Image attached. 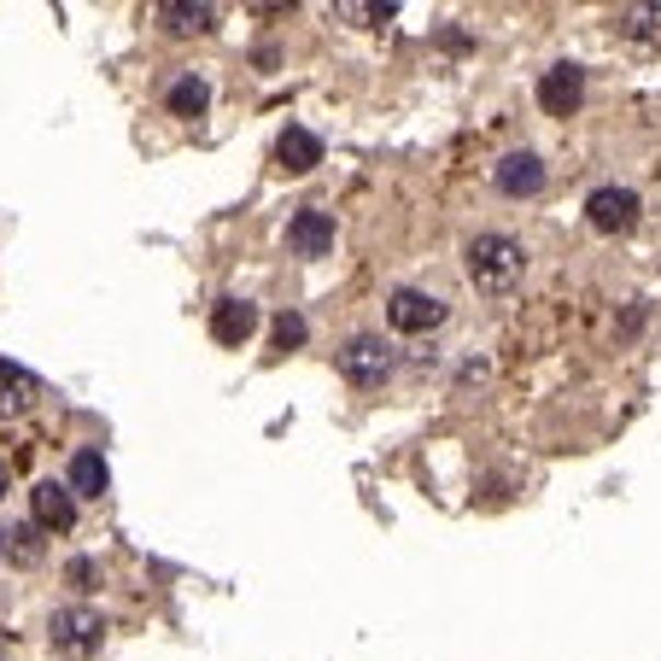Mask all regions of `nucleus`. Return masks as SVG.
Returning <instances> with one entry per match:
<instances>
[{"mask_svg": "<svg viewBox=\"0 0 661 661\" xmlns=\"http://www.w3.org/2000/svg\"><path fill=\"white\" fill-rule=\"evenodd\" d=\"M463 264H468V281L480 287V293H510V287L527 276V252H521L510 234H474Z\"/></svg>", "mask_w": 661, "mask_h": 661, "instance_id": "f257e3e1", "label": "nucleus"}, {"mask_svg": "<svg viewBox=\"0 0 661 661\" xmlns=\"http://www.w3.org/2000/svg\"><path fill=\"white\" fill-rule=\"evenodd\" d=\"M47 638H54V650L65 656H94L100 650V638H106V621L94 615V608H54V621H47Z\"/></svg>", "mask_w": 661, "mask_h": 661, "instance_id": "f03ea898", "label": "nucleus"}, {"mask_svg": "<svg viewBox=\"0 0 661 661\" xmlns=\"http://www.w3.org/2000/svg\"><path fill=\"white\" fill-rule=\"evenodd\" d=\"M340 375L351 386H381V381H393V351H386L375 334H358V340H346L340 346Z\"/></svg>", "mask_w": 661, "mask_h": 661, "instance_id": "7ed1b4c3", "label": "nucleus"}, {"mask_svg": "<svg viewBox=\"0 0 661 661\" xmlns=\"http://www.w3.org/2000/svg\"><path fill=\"white\" fill-rule=\"evenodd\" d=\"M638 194L633 188H598L585 199V217H591V229L598 234H633L638 229Z\"/></svg>", "mask_w": 661, "mask_h": 661, "instance_id": "20e7f679", "label": "nucleus"}, {"mask_svg": "<svg viewBox=\"0 0 661 661\" xmlns=\"http://www.w3.org/2000/svg\"><path fill=\"white\" fill-rule=\"evenodd\" d=\"M386 322H393L398 334H433L439 322H445V304L433 293H416V287H398V293L386 299Z\"/></svg>", "mask_w": 661, "mask_h": 661, "instance_id": "39448f33", "label": "nucleus"}, {"mask_svg": "<svg viewBox=\"0 0 661 661\" xmlns=\"http://www.w3.org/2000/svg\"><path fill=\"white\" fill-rule=\"evenodd\" d=\"M585 100V71L580 65H550L545 77H538V106H545L550 117H573Z\"/></svg>", "mask_w": 661, "mask_h": 661, "instance_id": "423d86ee", "label": "nucleus"}, {"mask_svg": "<svg viewBox=\"0 0 661 661\" xmlns=\"http://www.w3.org/2000/svg\"><path fill=\"white\" fill-rule=\"evenodd\" d=\"M30 515H36L42 533H71V527H77V498H71V486L36 480V491H30Z\"/></svg>", "mask_w": 661, "mask_h": 661, "instance_id": "0eeeda50", "label": "nucleus"}, {"mask_svg": "<svg viewBox=\"0 0 661 661\" xmlns=\"http://www.w3.org/2000/svg\"><path fill=\"white\" fill-rule=\"evenodd\" d=\"M287 246L299 252V258H328L334 252V217L328 211H299L293 223H287Z\"/></svg>", "mask_w": 661, "mask_h": 661, "instance_id": "6e6552de", "label": "nucleus"}, {"mask_svg": "<svg viewBox=\"0 0 661 661\" xmlns=\"http://www.w3.org/2000/svg\"><path fill=\"white\" fill-rule=\"evenodd\" d=\"M36 398H42V381L30 375L24 363L0 358V416H30V410H36Z\"/></svg>", "mask_w": 661, "mask_h": 661, "instance_id": "1a4fd4ad", "label": "nucleus"}, {"mask_svg": "<svg viewBox=\"0 0 661 661\" xmlns=\"http://www.w3.org/2000/svg\"><path fill=\"white\" fill-rule=\"evenodd\" d=\"M252 334H258V304L223 299V304L211 311V340H217V346H246Z\"/></svg>", "mask_w": 661, "mask_h": 661, "instance_id": "9d476101", "label": "nucleus"}, {"mask_svg": "<svg viewBox=\"0 0 661 661\" xmlns=\"http://www.w3.org/2000/svg\"><path fill=\"white\" fill-rule=\"evenodd\" d=\"M498 188L510 199H533L538 188H545V164H538L533 152H510V159L498 164Z\"/></svg>", "mask_w": 661, "mask_h": 661, "instance_id": "9b49d317", "label": "nucleus"}, {"mask_svg": "<svg viewBox=\"0 0 661 661\" xmlns=\"http://www.w3.org/2000/svg\"><path fill=\"white\" fill-rule=\"evenodd\" d=\"M276 159H281V171L287 176H304V171H316V164H322V141H316V135L311 129H281V141H276Z\"/></svg>", "mask_w": 661, "mask_h": 661, "instance_id": "f8f14e48", "label": "nucleus"}, {"mask_svg": "<svg viewBox=\"0 0 661 661\" xmlns=\"http://www.w3.org/2000/svg\"><path fill=\"white\" fill-rule=\"evenodd\" d=\"M112 486V468H106V456H100L94 445H82L71 456V498H100V491Z\"/></svg>", "mask_w": 661, "mask_h": 661, "instance_id": "ddd939ff", "label": "nucleus"}, {"mask_svg": "<svg viewBox=\"0 0 661 661\" xmlns=\"http://www.w3.org/2000/svg\"><path fill=\"white\" fill-rule=\"evenodd\" d=\"M159 24L171 30V36H206L217 24V7H194V0H164L159 7Z\"/></svg>", "mask_w": 661, "mask_h": 661, "instance_id": "4468645a", "label": "nucleus"}, {"mask_svg": "<svg viewBox=\"0 0 661 661\" xmlns=\"http://www.w3.org/2000/svg\"><path fill=\"white\" fill-rule=\"evenodd\" d=\"M206 106H211L206 77H182V82H171V112H176V117H199Z\"/></svg>", "mask_w": 661, "mask_h": 661, "instance_id": "2eb2a0df", "label": "nucleus"}, {"mask_svg": "<svg viewBox=\"0 0 661 661\" xmlns=\"http://www.w3.org/2000/svg\"><path fill=\"white\" fill-rule=\"evenodd\" d=\"M615 24L626 30V36H638V42H661V7H626Z\"/></svg>", "mask_w": 661, "mask_h": 661, "instance_id": "dca6fc26", "label": "nucleus"}, {"mask_svg": "<svg viewBox=\"0 0 661 661\" xmlns=\"http://www.w3.org/2000/svg\"><path fill=\"white\" fill-rule=\"evenodd\" d=\"M7 556L12 563H42V527L36 521H24V527L7 533Z\"/></svg>", "mask_w": 661, "mask_h": 661, "instance_id": "f3484780", "label": "nucleus"}, {"mask_svg": "<svg viewBox=\"0 0 661 661\" xmlns=\"http://www.w3.org/2000/svg\"><path fill=\"white\" fill-rule=\"evenodd\" d=\"M276 346H281V351L304 346V316H299V311H281V316H276Z\"/></svg>", "mask_w": 661, "mask_h": 661, "instance_id": "a211bd4d", "label": "nucleus"}, {"mask_svg": "<svg viewBox=\"0 0 661 661\" xmlns=\"http://www.w3.org/2000/svg\"><path fill=\"white\" fill-rule=\"evenodd\" d=\"M340 19H358V24H386L393 7H363V0H340Z\"/></svg>", "mask_w": 661, "mask_h": 661, "instance_id": "6ab92c4d", "label": "nucleus"}, {"mask_svg": "<svg viewBox=\"0 0 661 661\" xmlns=\"http://www.w3.org/2000/svg\"><path fill=\"white\" fill-rule=\"evenodd\" d=\"M94 573H100V568L89 563V556H77V563H71V568H65V580H71L77 591H89V585H94Z\"/></svg>", "mask_w": 661, "mask_h": 661, "instance_id": "aec40b11", "label": "nucleus"}, {"mask_svg": "<svg viewBox=\"0 0 661 661\" xmlns=\"http://www.w3.org/2000/svg\"><path fill=\"white\" fill-rule=\"evenodd\" d=\"M7 486H12V468H7V456H0V498H7Z\"/></svg>", "mask_w": 661, "mask_h": 661, "instance_id": "412c9836", "label": "nucleus"}, {"mask_svg": "<svg viewBox=\"0 0 661 661\" xmlns=\"http://www.w3.org/2000/svg\"><path fill=\"white\" fill-rule=\"evenodd\" d=\"M0 556H7V533H0Z\"/></svg>", "mask_w": 661, "mask_h": 661, "instance_id": "4be33fe9", "label": "nucleus"}]
</instances>
